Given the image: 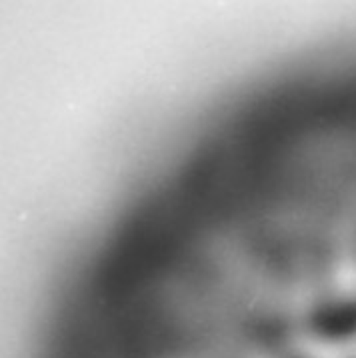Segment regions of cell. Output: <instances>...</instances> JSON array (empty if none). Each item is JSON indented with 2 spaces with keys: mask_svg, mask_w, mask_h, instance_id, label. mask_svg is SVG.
<instances>
[{
  "mask_svg": "<svg viewBox=\"0 0 356 358\" xmlns=\"http://www.w3.org/2000/svg\"><path fill=\"white\" fill-rule=\"evenodd\" d=\"M316 324L325 332L348 330L346 327H356V304H336L325 308L316 315Z\"/></svg>",
  "mask_w": 356,
  "mask_h": 358,
  "instance_id": "cell-1",
  "label": "cell"
}]
</instances>
